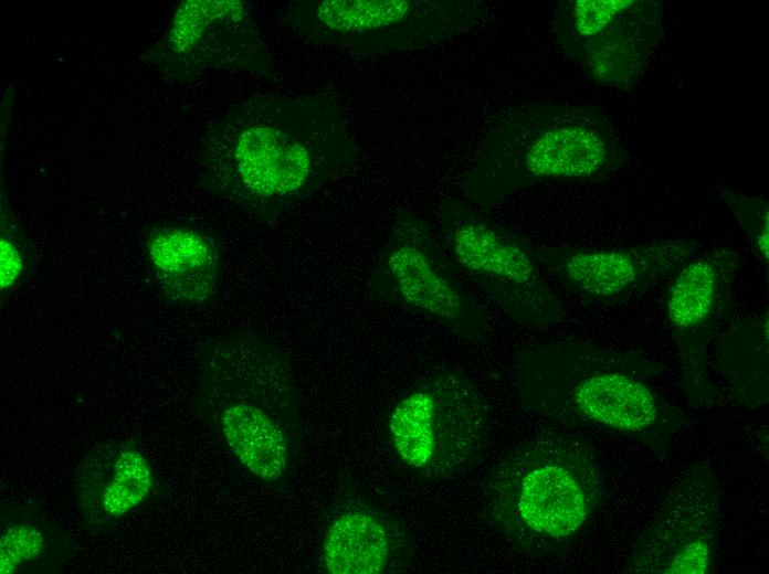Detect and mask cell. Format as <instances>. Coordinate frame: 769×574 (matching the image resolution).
Here are the masks:
<instances>
[{"mask_svg": "<svg viewBox=\"0 0 769 574\" xmlns=\"http://www.w3.org/2000/svg\"><path fill=\"white\" fill-rule=\"evenodd\" d=\"M358 153L334 91L253 96L207 129L202 180L217 195L272 221L340 176Z\"/></svg>", "mask_w": 769, "mask_h": 574, "instance_id": "6da1fadb", "label": "cell"}, {"mask_svg": "<svg viewBox=\"0 0 769 574\" xmlns=\"http://www.w3.org/2000/svg\"><path fill=\"white\" fill-rule=\"evenodd\" d=\"M622 160L614 130L599 110L569 103L518 105L491 124L462 189L487 211L538 183L601 181Z\"/></svg>", "mask_w": 769, "mask_h": 574, "instance_id": "7a4b0ae2", "label": "cell"}, {"mask_svg": "<svg viewBox=\"0 0 769 574\" xmlns=\"http://www.w3.org/2000/svg\"><path fill=\"white\" fill-rule=\"evenodd\" d=\"M656 373L638 355L559 340L518 354L514 387L520 404L533 413L639 434L659 427L671 414L654 385Z\"/></svg>", "mask_w": 769, "mask_h": 574, "instance_id": "3957f363", "label": "cell"}, {"mask_svg": "<svg viewBox=\"0 0 769 574\" xmlns=\"http://www.w3.org/2000/svg\"><path fill=\"white\" fill-rule=\"evenodd\" d=\"M601 478L594 456L578 438L540 434L508 450L492 469L487 511L519 548L551 550L578 533L594 513Z\"/></svg>", "mask_w": 769, "mask_h": 574, "instance_id": "277c9868", "label": "cell"}, {"mask_svg": "<svg viewBox=\"0 0 769 574\" xmlns=\"http://www.w3.org/2000/svg\"><path fill=\"white\" fill-rule=\"evenodd\" d=\"M487 11L481 0H295L282 19L308 43L371 56L442 43L472 29Z\"/></svg>", "mask_w": 769, "mask_h": 574, "instance_id": "5b68a950", "label": "cell"}, {"mask_svg": "<svg viewBox=\"0 0 769 574\" xmlns=\"http://www.w3.org/2000/svg\"><path fill=\"white\" fill-rule=\"evenodd\" d=\"M439 219L451 261L509 319L537 327L561 320V301L544 279L534 248L455 199L441 202Z\"/></svg>", "mask_w": 769, "mask_h": 574, "instance_id": "8992f818", "label": "cell"}, {"mask_svg": "<svg viewBox=\"0 0 769 574\" xmlns=\"http://www.w3.org/2000/svg\"><path fill=\"white\" fill-rule=\"evenodd\" d=\"M486 418V405L475 385L446 370L396 405L389 428L404 463L426 475L446 477L480 454Z\"/></svg>", "mask_w": 769, "mask_h": 574, "instance_id": "52a82bcc", "label": "cell"}, {"mask_svg": "<svg viewBox=\"0 0 769 574\" xmlns=\"http://www.w3.org/2000/svg\"><path fill=\"white\" fill-rule=\"evenodd\" d=\"M450 261L424 220L401 210L372 280L388 300L422 313L461 337H481L486 326L484 310L457 278Z\"/></svg>", "mask_w": 769, "mask_h": 574, "instance_id": "ba28073f", "label": "cell"}, {"mask_svg": "<svg viewBox=\"0 0 769 574\" xmlns=\"http://www.w3.org/2000/svg\"><path fill=\"white\" fill-rule=\"evenodd\" d=\"M657 1L562 0L552 35L597 84L628 87L644 73L663 34Z\"/></svg>", "mask_w": 769, "mask_h": 574, "instance_id": "9c48e42d", "label": "cell"}, {"mask_svg": "<svg viewBox=\"0 0 769 574\" xmlns=\"http://www.w3.org/2000/svg\"><path fill=\"white\" fill-rule=\"evenodd\" d=\"M700 249L697 240L673 237L621 247L551 246L534 252L568 293L589 304L617 306L645 295Z\"/></svg>", "mask_w": 769, "mask_h": 574, "instance_id": "30bf717a", "label": "cell"}, {"mask_svg": "<svg viewBox=\"0 0 769 574\" xmlns=\"http://www.w3.org/2000/svg\"><path fill=\"white\" fill-rule=\"evenodd\" d=\"M167 46L177 74L196 77L213 68L271 75L274 62L256 4L189 0L177 9Z\"/></svg>", "mask_w": 769, "mask_h": 574, "instance_id": "8fae6325", "label": "cell"}, {"mask_svg": "<svg viewBox=\"0 0 769 574\" xmlns=\"http://www.w3.org/2000/svg\"><path fill=\"white\" fill-rule=\"evenodd\" d=\"M740 251L717 246L689 257L672 276L665 312L678 344L685 385L706 393L704 353L708 337L733 305Z\"/></svg>", "mask_w": 769, "mask_h": 574, "instance_id": "7c38bea8", "label": "cell"}, {"mask_svg": "<svg viewBox=\"0 0 769 574\" xmlns=\"http://www.w3.org/2000/svg\"><path fill=\"white\" fill-rule=\"evenodd\" d=\"M718 517L719 499L712 475L703 468L694 469L638 541L629 571L707 573L714 556Z\"/></svg>", "mask_w": 769, "mask_h": 574, "instance_id": "4fadbf2b", "label": "cell"}, {"mask_svg": "<svg viewBox=\"0 0 769 574\" xmlns=\"http://www.w3.org/2000/svg\"><path fill=\"white\" fill-rule=\"evenodd\" d=\"M202 396L215 408L223 436L241 463L262 480L280 479L287 466V445L272 415L289 406L292 398L254 374L235 376L202 391Z\"/></svg>", "mask_w": 769, "mask_h": 574, "instance_id": "5bb4252c", "label": "cell"}, {"mask_svg": "<svg viewBox=\"0 0 769 574\" xmlns=\"http://www.w3.org/2000/svg\"><path fill=\"white\" fill-rule=\"evenodd\" d=\"M148 256L164 288L175 299L200 304L212 295L220 255L208 234L186 226L161 228L148 243Z\"/></svg>", "mask_w": 769, "mask_h": 574, "instance_id": "9a60e30c", "label": "cell"}, {"mask_svg": "<svg viewBox=\"0 0 769 574\" xmlns=\"http://www.w3.org/2000/svg\"><path fill=\"white\" fill-rule=\"evenodd\" d=\"M389 543L386 529L376 518L348 512L327 532L324 564L331 574H378L387 565Z\"/></svg>", "mask_w": 769, "mask_h": 574, "instance_id": "2e32d148", "label": "cell"}, {"mask_svg": "<svg viewBox=\"0 0 769 574\" xmlns=\"http://www.w3.org/2000/svg\"><path fill=\"white\" fill-rule=\"evenodd\" d=\"M104 469L102 483L93 495L107 517L126 514L139 506L152 488L148 460L136 448L120 446Z\"/></svg>", "mask_w": 769, "mask_h": 574, "instance_id": "e0dca14e", "label": "cell"}, {"mask_svg": "<svg viewBox=\"0 0 769 574\" xmlns=\"http://www.w3.org/2000/svg\"><path fill=\"white\" fill-rule=\"evenodd\" d=\"M718 192L733 212L758 259L769 264V203L759 195H746L725 187Z\"/></svg>", "mask_w": 769, "mask_h": 574, "instance_id": "ac0fdd59", "label": "cell"}, {"mask_svg": "<svg viewBox=\"0 0 769 574\" xmlns=\"http://www.w3.org/2000/svg\"><path fill=\"white\" fill-rule=\"evenodd\" d=\"M42 543V534L30 525L9 528L1 536V574L12 573L22 562L35 557L41 552Z\"/></svg>", "mask_w": 769, "mask_h": 574, "instance_id": "d6986e66", "label": "cell"}, {"mask_svg": "<svg viewBox=\"0 0 769 574\" xmlns=\"http://www.w3.org/2000/svg\"><path fill=\"white\" fill-rule=\"evenodd\" d=\"M1 289H8L15 285L23 270V259L20 251L11 241L1 238Z\"/></svg>", "mask_w": 769, "mask_h": 574, "instance_id": "ffe728a7", "label": "cell"}]
</instances>
